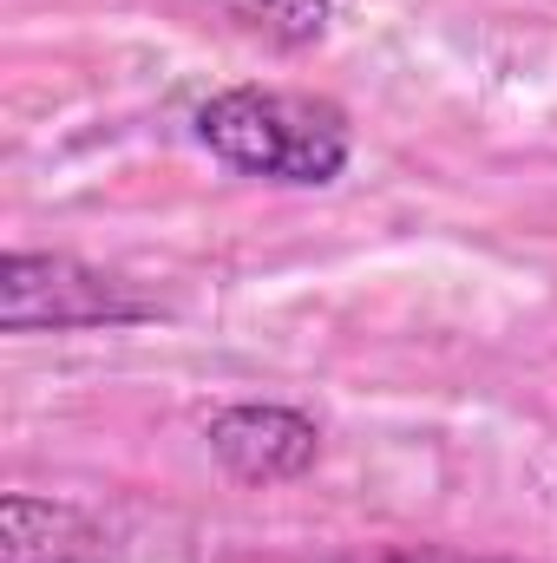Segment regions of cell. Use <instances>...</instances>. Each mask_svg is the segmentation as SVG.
Wrapping results in <instances>:
<instances>
[{"label": "cell", "mask_w": 557, "mask_h": 563, "mask_svg": "<svg viewBox=\"0 0 557 563\" xmlns=\"http://www.w3.org/2000/svg\"><path fill=\"white\" fill-rule=\"evenodd\" d=\"M0 563H112V538L66 498L7 492L0 498Z\"/></svg>", "instance_id": "277c9868"}, {"label": "cell", "mask_w": 557, "mask_h": 563, "mask_svg": "<svg viewBox=\"0 0 557 563\" xmlns=\"http://www.w3.org/2000/svg\"><path fill=\"white\" fill-rule=\"evenodd\" d=\"M230 13L256 33H270L276 46H308L328 33V0H230Z\"/></svg>", "instance_id": "5b68a950"}, {"label": "cell", "mask_w": 557, "mask_h": 563, "mask_svg": "<svg viewBox=\"0 0 557 563\" xmlns=\"http://www.w3.org/2000/svg\"><path fill=\"white\" fill-rule=\"evenodd\" d=\"M190 132L230 170L295 184V190L335 184L354 157V132H348L341 106H328L315 92H276V86H230V92L204 99Z\"/></svg>", "instance_id": "6da1fadb"}, {"label": "cell", "mask_w": 557, "mask_h": 563, "mask_svg": "<svg viewBox=\"0 0 557 563\" xmlns=\"http://www.w3.org/2000/svg\"><path fill=\"white\" fill-rule=\"evenodd\" d=\"M361 563H499V558H452V551H387V558H361Z\"/></svg>", "instance_id": "8992f818"}, {"label": "cell", "mask_w": 557, "mask_h": 563, "mask_svg": "<svg viewBox=\"0 0 557 563\" xmlns=\"http://www.w3.org/2000/svg\"><path fill=\"white\" fill-rule=\"evenodd\" d=\"M0 321H7V334H79V328L151 321V301L132 282L86 269L73 256L7 250V263H0Z\"/></svg>", "instance_id": "7a4b0ae2"}, {"label": "cell", "mask_w": 557, "mask_h": 563, "mask_svg": "<svg viewBox=\"0 0 557 563\" xmlns=\"http://www.w3.org/2000/svg\"><path fill=\"white\" fill-rule=\"evenodd\" d=\"M210 452L243 478V485H282V478H302L321 452V426L295 407H263V400H243V407H223L210 420Z\"/></svg>", "instance_id": "3957f363"}]
</instances>
